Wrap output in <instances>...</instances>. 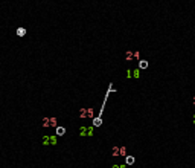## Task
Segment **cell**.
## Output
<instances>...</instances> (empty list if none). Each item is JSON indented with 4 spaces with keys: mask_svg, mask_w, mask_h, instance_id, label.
Masks as SVG:
<instances>
[{
    "mask_svg": "<svg viewBox=\"0 0 195 168\" xmlns=\"http://www.w3.org/2000/svg\"><path fill=\"white\" fill-rule=\"evenodd\" d=\"M93 135H94V127H93V125H90V127L81 125V127H79V136L87 138V136H93Z\"/></svg>",
    "mask_w": 195,
    "mask_h": 168,
    "instance_id": "1",
    "label": "cell"
},
{
    "mask_svg": "<svg viewBox=\"0 0 195 168\" xmlns=\"http://www.w3.org/2000/svg\"><path fill=\"white\" fill-rule=\"evenodd\" d=\"M56 136H43V145H56Z\"/></svg>",
    "mask_w": 195,
    "mask_h": 168,
    "instance_id": "2",
    "label": "cell"
},
{
    "mask_svg": "<svg viewBox=\"0 0 195 168\" xmlns=\"http://www.w3.org/2000/svg\"><path fill=\"white\" fill-rule=\"evenodd\" d=\"M43 127H56V118H44Z\"/></svg>",
    "mask_w": 195,
    "mask_h": 168,
    "instance_id": "3",
    "label": "cell"
},
{
    "mask_svg": "<svg viewBox=\"0 0 195 168\" xmlns=\"http://www.w3.org/2000/svg\"><path fill=\"white\" fill-rule=\"evenodd\" d=\"M134 162H136L134 156H130V154H127V156H125V163H127V165H133Z\"/></svg>",
    "mask_w": 195,
    "mask_h": 168,
    "instance_id": "4",
    "label": "cell"
},
{
    "mask_svg": "<svg viewBox=\"0 0 195 168\" xmlns=\"http://www.w3.org/2000/svg\"><path fill=\"white\" fill-rule=\"evenodd\" d=\"M110 154H111V157H118L119 156V147H113Z\"/></svg>",
    "mask_w": 195,
    "mask_h": 168,
    "instance_id": "5",
    "label": "cell"
},
{
    "mask_svg": "<svg viewBox=\"0 0 195 168\" xmlns=\"http://www.w3.org/2000/svg\"><path fill=\"white\" fill-rule=\"evenodd\" d=\"M66 133V128L64 127H56V136H63Z\"/></svg>",
    "mask_w": 195,
    "mask_h": 168,
    "instance_id": "6",
    "label": "cell"
},
{
    "mask_svg": "<svg viewBox=\"0 0 195 168\" xmlns=\"http://www.w3.org/2000/svg\"><path fill=\"white\" fill-rule=\"evenodd\" d=\"M17 35H18V37H25V35H26V29H25V28H18V29H17Z\"/></svg>",
    "mask_w": 195,
    "mask_h": 168,
    "instance_id": "7",
    "label": "cell"
},
{
    "mask_svg": "<svg viewBox=\"0 0 195 168\" xmlns=\"http://www.w3.org/2000/svg\"><path fill=\"white\" fill-rule=\"evenodd\" d=\"M139 73H140V72H139V69H134V70L131 69V78H139V77H140Z\"/></svg>",
    "mask_w": 195,
    "mask_h": 168,
    "instance_id": "8",
    "label": "cell"
},
{
    "mask_svg": "<svg viewBox=\"0 0 195 168\" xmlns=\"http://www.w3.org/2000/svg\"><path fill=\"white\" fill-rule=\"evenodd\" d=\"M119 156H122V157L127 156V147H119Z\"/></svg>",
    "mask_w": 195,
    "mask_h": 168,
    "instance_id": "9",
    "label": "cell"
},
{
    "mask_svg": "<svg viewBox=\"0 0 195 168\" xmlns=\"http://www.w3.org/2000/svg\"><path fill=\"white\" fill-rule=\"evenodd\" d=\"M146 67H148V61L140 60V61H139V69H146Z\"/></svg>",
    "mask_w": 195,
    "mask_h": 168,
    "instance_id": "10",
    "label": "cell"
},
{
    "mask_svg": "<svg viewBox=\"0 0 195 168\" xmlns=\"http://www.w3.org/2000/svg\"><path fill=\"white\" fill-rule=\"evenodd\" d=\"M125 60H127V61H131V60H134V57H133V52H131V50H128V52L125 53Z\"/></svg>",
    "mask_w": 195,
    "mask_h": 168,
    "instance_id": "11",
    "label": "cell"
},
{
    "mask_svg": "<svg viewBox=\"0 0 195 168\" xmlns=\"http://www.w3.org/2000/svg\"><path fill=\"white\" fill-rule=\"evenodd\" d=\"M85 113H87V118H93V108H85Z\"/></svg>",
    "mask_w": 195,
    "mask_h": 168,
    "instance_id": "12",
    "label": "cell"
},
{
    "mask_svg": "<svg viewBox=\"0 0 195 168\" xmlns=\"http://www.w3.org/2000/svg\"><path fill=\"white\" fill-rule=\"evenodd\" d=\"M79 118H87V113H85V108H81V110H79Z\"/></svg>",
    "mask_w": 195,
    "mask_h": 168,
    "instance_id": "13",
    "label": "cell"
},
{
    "mask_svg": "<svg viewBox=\"0 0 195 168\" xmlns=\"http://www.w3.org/2000/svg\"><path fill=\"white\" fill-rule=\"evenodd\" d=\"M133 57H134L136 60H139V58H140V52H133Z\"/></svg>",
    "mask_w": 195,
    "mask_h": 168,
    "instance_id": "14",
    "label": "cell"
},
{
    "mask_svg": "<svg viewBox=\"0 0 195 168\" xmlns=\"http://www.w3.org/2000/svg\"><path fill=\"white\" fill-rule=\"evenodd\" d=\"M127 78H131V69L127 70Z\"/></svg>",
    "mask_w": 195,
    "mask_h": 168,
    "instance_id": "15",
    "label": "cell"
},
{
    "mask_svg": "<svg viewBox=\"0 0 195 168\" xmlns=\"http://www.w3.org/2000/svg\"><path fill=\"white\" fill-rule=\"evenodd\" d=\"M111 168H121V163H114V165H111Z\"/></svg>",
    "mask_w": 195,
    "mask_h": 168,
    "instance_id": "16",
    "label": "cell"
},
{
    "mask_svg": "<svg viewBox=\"0 0 195 168\" xmlns=\"http://www.w3.org/2000/svg\"><path fill=\"white\" fill-rule=\"evenodd\" d=\"M192 121H193V124H195V115H193V118H192Z\"/></svg>",
    "mask_w": 195,
    "mask_h": 168,
    "instance_id": "17",
    "label": "cell"
},
{
    "mask_svg": "<svg viewBox=\"0 0 195 168\" xmlns=\"http://www.w3.org/2000/svg\"><path fill=\"white\" fill-rule=\"evenodd\" d=\"M193 105H195V98H193Z\"/></svg>",
    "mask_w": 195,
    "mask_h": 168,
    "instance_id": "18",
    "label": "cell"
}]
</instances>
